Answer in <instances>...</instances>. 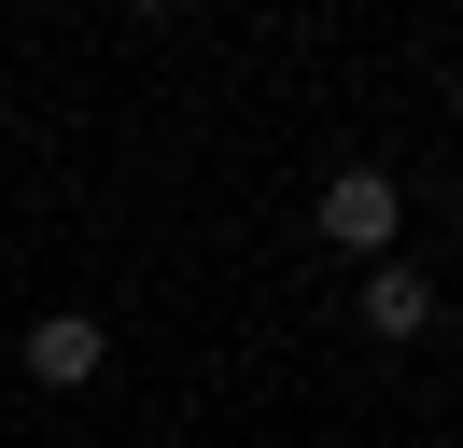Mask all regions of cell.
<instances>
[{
	"label": "cell",
	"instance_id": "4",
	"mask_svg": "<svg viewBox=\"0 0 463 448\" xmlns=\"http://www.w3.org/2000/svg\"><path fill=\"white\" fill-rule=\"evenodd\" d=\"M449 112H463V70H449Z\"/></svg>",
	"mask_w": 463,
	"mask_h": 448
},
{
	"label": "cell",
	"instance_id": "2",
	"mask_svg": "<svg viewBox=\"0 0 463 448\" xmlns=\"http://www.w3.org/2000/svg\"><path fill=\"white\" fill-rule=\"evenodd\" d=\"M99 364H113V336H99L85 308H43V322H29V378H43V392H85Z\"/></svg>",
	"mask_w": 463,
	"mask_h": 448
},
{
	"label": "cell",
	"instance_id": "1",
	"mask_svg": "<svg viewBox=\"0 0 463 448\" xmlns=\"http://www.w3.org/2000/svg\"><path fill=\"white\" fill-rule=\"evenodd\" d=\"M393 224H407L393 168H337V182H323V210H309V238H337V252H365V266H393Z\"/></svg>",
	"mask_w": 463,
	"mask_h": 448
},
{
	"label": "cell",
	"instance_id": "3",
	"mask_svg": "<svg viewBox=\"0 0 463 448\" xmlns=\"http://www.w3.org/2000/svg\"><path fill=\"white\" fill-rule=\"evenodd\" d=\"M435 322V280L421 266H365V336H421Z\"/></svg>",
	"mask_w": 463,
	"mask_h": 448
}]
</instances>
